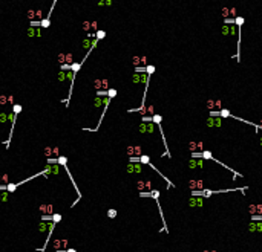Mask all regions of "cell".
<instances>
[{
	"label": "cell",
	"instance_id": "obj_4",
	"mask_svg": "<svg viewBox=\"0 0 262 252\" xmlns=\"http://www.w3.org/2000/svg\"><path fill=\"white\" fill-rule=\"evenodd\" d=\"M205 125H207V127H221V125H222V119H221V118L210 116V118L205 121Z\"/></svg>",
	"mask_w": 262,
	"mask_h": 252
},
{
	"label": "cell",
	"instance_id": "obj_14",
	"mask_svg": "<svg viewBox=\"0 0 262 252\" xmlns=\"http://www.w3.org/2000/svg\"><path fill=\"white\" fill-rule=\"evenodd\" d=\"M57 164H58V165H63V167H65V165L68 164V159H66L65 156H60V158H57Z\"/></svg>",
	"mask_w": 262,
	"mask_h": 252
},
{
	"label": "cell",
	"instance_id": "obj_23",
	"mask_svg": "<svg viewBox=\"0 0 262 252\" xmlns=\"http://www.w3.org/2000/svg\"><path fill=\"white\" fill-rule=\"evenodd\" d=\"M65 79H66V72H65V71H61L60 73H58V81H61V83H63Z\"/></svg>",
	"mask_w": 262,
	"mask_h": 252
},
{
	"label": "cell",
	"instance_id": "obj_3",
	"mask_svg": "<svg viewBox=\"0 0 262 252\" xmlns=\"http://www.w3.org/2000/svg\"><path fill=\"white\" fill-rule=\"evenodd\" d=\"M189 206H190V208H201V206H202L201 196H192L190 199H189Z\"/></svg>",
	"mask_w": 262,
	"mask_h": 252
},
{
	"label": "cell",
	"instance_id": "obj_33",
	"mask_svg": "<svg viewBox=\"0 0 262 252\" xmlns=\"http://www.w3.org/2000/svg\"><path fill=\"white\" fill-rule=\"evenodd\" d=\"M66 252H77V251H75V249H68Z\"/></svg>",
	"mask_w": 262,
	"mask_h": 252
},
{
	"label": "cell",
	"instance_id": "obj_27",
	"mask_svg": "<svg viewBox=\"0 0 262 252\" xmlns=\"http://www.w3.org/2000/svg\"><path fill=\"white\" fill-rule=\"evenodd\" d=\"M224 23H225V25H233L234 18H224Z\"/></svg>",
	"mask_w": 262,
	"mask_h": 252
},
{
	"label": "cell",
	"instance_id": "obj_20",
	"mask_svg": "<svg viewBox=\"0 0 262 252\" xmlns=\"http://www.w3.org/2000/svg\"><path fill=\"white\" fill-rule=\"evenodd\" d=\"M108 217H109V218H115V217H117V210L110 208V210L108 211Z\"/></svg>",
	"mask_w": 262,
	"mask_h": 252
},
{
	"label": "cell",
	"instance_id": "obj_30",
	"mask_svg": "<svg viewBox=\"0 0 262 252\" xmlns=\"http://www.w3.org/2000/svg\"><path fill=\"white\" fill-rule=\"evenodd\" d=\"M54 246H55V248L58 249V248H60V246H63V244H61V242H60V240H55V242H54Z\"/></svg>",
	"mask_w": 262,
	"mask_h": 252
},
{
	"label": "cell",
	"instance_id": "obj_34",
	"mask_svg": "<svg viewBox=\"0 0 262 252\" xmlns=\"http://www.w3.org/2000/svg\"><path fill=\"white\" fill-rule=\"evenodd\" d=\"M259 144H261V147H262V138L259 139Z\"/></svg>",
	"mask_w": 262,
	"mask_h": 252
},
{
	"label": "cell",
	"instance_id": "obj_5",
	"mask_svg": "<svg viewBox=\"0 0 262 252\" xmlns=\"http://www.w3.org/2000/svg\"><path fill=\"white\" fill-rule=\"evenodd\" d=\"M248 231L250 232H262V222L254 220V222L248 223Z\"/></svg>",
	"mask_w": 262,
	"mask_h": 252
},
{
	"label": "cell",
	"instance_id": "obj_18",
	"mask_svg": "<svg viewBox=\"0 0 262 252\" xmlns=\"http://www.w3.org/2000/svg\"><path fill=\"white\" fill-rule=\"evenodd\" d=\"M115 95H117L115 89H108V90H106V96H109V98H114Z\"/></svg>",
	"mask_w": 262,
	"mask_h": 252
},
{
	"label": "cell",
	"instance_id": "obj_12",
	"mask_svg": "<svg viewBox=\"0 0 262 252\" xmlns=\"http://www.w3.org/2000/svg\"><path fill=\"white\" fill-rule=\"evenodd\" d=\"M104 37H106V31H97V34H95V38H97L98 41L103 40Z\"/></svg>",
	"mask_w": 262,
	"mask_h": 252
},
{
	"label": "cell",
	"instance_id": "obj_31",
	"mask_svg": "<svg viewBox=\"0 0 262 252\" xmlns=\"http://www.w3.org/2000/svg\"><path fill=\"white\" fill-rule=\"evenodd\" d=\"M127 153H129V156H133V147H127Z\"/></svg>",
	"mask_w": 262,
	"mask_h": 252
},
{
	"label": "cell",
	"instance_id": "obj_11",
	"mask_svg": "<svg viewBox=\"0 0 262 252\" xmlns=\"http://www.w3.org/2000/svg\"><path fill=\"white\" fill-rule=\"evenodd\" d=\"M221 34H222V37L230 35V25H225V23L222 25V28H221Z\"/></svg>",
	"mask_w": 262,
	"mask_h": 252
},
{
	"label": "cell",
	"instance_id": "obj_29",
	"mask_svg": "<svg viewBox=\"0 0 262 252\" xmlns=\"http://www.w3.org/2000/svg\"><path fill=\"white\" fill-rule=\"evenodd\" d=\"M8 200V192H2V202H6Z\"/></svg>",
	"mask_w": 262,
	"mask_h": 252
},
{
	"label": "cell",
	"instance_id": "obj_13",
	"mask_svg": "<svg viewBox=\"0 0 262 252\" xmlns=\"http://www.w3.org/2000/svg\"><path fill=\"white\" fill-rule=\"evenodd\" d=\"M112 0H98V6H110Z\"/></svg>",
	"mask_w": 262,
	"mask_h": 252
},
{
	"label": "cell",
	"instance_id": "obj_2",
	"mask_svg": "<svg viewBox=\"0 0 262 252\" xmlns=\"http://www.w3.org/2000/svg\"><path fill=\"white\" fill-rule=\"evenodd\" d=\"M55 3H57V0H54L52 2V5H51V8H49V12L46 14V17L43 18V20H40V28H49L51 26V14H52V11H54V8H55Z\"/></svg>",
	"mask_w": 262,
	"mask_h": 252
},
{
	"label": "cell",
	"instance_id": "obj_1",
	"mask_svg": "<svg viewBox=\"0 0 262 252\" xmlns=\"http://www.w3.org/2000/svg\"><path fill=\"white\" fill-rule=\"evenodd\" d=\"M22 112V105L20 104H14L12 105V112L9 113V121H11V130H9V138H8V141L5 142V145H6V148H8V145H9V142H11V139H12V133H14V127H15V119H17V115Z\"/></svg>",
	"mask_w": 262,
	"mask_h": 252
},
{
	"label": "cell",
	"instance_id": "obj_26",
	"mask_svg": "<svg viewBox=\"0 0 262 252\" xmlns=\"http://www.w3.org/2000/svg\"><path fill=\"white\" fill-rule=\"evenodd\" d=\"M230 15H232V18H234L238 15V12H236V8H230Z\"/></svg>",
	"mask_w": 262,
	"mask_h": 252
},
{
	"label": "cell",
	"instance_id": "obj_8",
	"mask_svg": "<svg viewBox=\"0 0 262 252\" xmlns=\"http://www.w3.org/2000/svg\"><path fill=\"white\" fill-rule=\"evenodd\" d=\"M248 212L251 214V216H261L262 214V205H250Z\"/></svg>",
	"mask_w": 262,
	"mask_h": 252
},
{
	"label": "cell",
	"instance_id": "obj_28",
	"mask_svg": "<svg viewBox=\"0 0 262 252\" xmlns=\"http://www.w3.org/2000/svg\"><path fill=\"white\" fill-rule=\"evenodd\" d=\"M146 190H147V191H152V182H149V180L146 182Z\"/></svg>",
	"mask_w": 262,
	"mask_h": 252
},
{
	"label": "cell",
	"instance_id": "obj_22",
	"mask_svg": "<svg viewBox=\"0 0 262 252\" xmlns=\"http://www.w3.org/2000/svg\"><path fill=\"white\" fill-rule=\"evenodd\" d=\"M60 220H61V214H52V222L58 223Z\"/></svg>",
	"mask_w": 262,
	"mask_h": 252
},
{
	"label": "cell",
	"instance_id": "obj_24",
	"mask_svg": "<svg viewBox=\"0 0 262 252\" xmlns=\"http://www.w3.org/2000/svg\"><path fill=\"white\" fill-rule=\"evenodd\" d=\"M228 15H230V8H222V17L228 18Z\"/></svg>",
	"mask_w": 262,
	"mask_h": 252
},
{
	"label": "cell",
	"instance_id": "obj_36",
	"mask_svg": "<svg viewBox=\"0 0 262 252\" xmlns=\"http://www.w3.org/2000/svg\"><path fill=\"white\" fill-rule=\"evenodd\" d=\"M0 202H2V194H0Z\"/></svg>",
	"mask_w": 262,
	"mask_h": 252
},
{
	"label": "cell",
	"instance_id": "obj_10",
	"mask_svg": "<svg viewBox=\"0 0 262 252\" xmlns=\"http://www.w3.org/2000/svg\"><path fill=\"white\" fill-rule=\"evenodd\" d=\"M81 66H83L81 63H72L71 66H69V71H72L74 73H77V72L80 71V67H81Z\"/></svg>",
	"mask_w": 262,
	"mask_h": 252
},
{
	"label": "cell",
	"instance_id": "obj_32",
	"mask_svg": "<svg viewBox=\"0 0 262 252\" xmlns=\"http://www.w3.org/2000/svg\"><path fill=\"white\" fill-rule=\"evenodd\" d=\"M0 103H2V104L6 103V96H0Z\"/></svg>",
	"mask_w": 262,
	"mask_h": 252
},
{
	"label": "cell",
	"instance_id": "obj_6",
	"mask_svg": "<svg viewBox=\"0 0 262 252\" xmlns=\"http://www.w3.org/2000/svg\"><path fill=\"white\" fill-rule=\"evenodd\" d=\"M189 150H190L192 153H195L196 150H199V151H202V150H204V145H202V142H201V141H198V142L192 141V142L189 144Z\"/></svg>",
	"mask_w": 262,
	"mask_h": 252
},
{
	"label": "cell",
	"instance_id": "obj_35",
	"mask_svg": "<svg viewBox=\"0 0 262 252\" xmlns=\"http://www.w3.org/2000/svg\"><path fill=\"white\" fill-rule=\"evenodd\" d=\"M204 252H216V251H204Z\"/></svg>",
	"mask_w": 262,
	"mask_h": 252
},
{
	"label": "cell",
	"instance_id": "obj_7",
	"mask_svg": "<svg viewBox=\"0 0 262 252\" xmlns=\"http://www.w3.org/2000/svg\"><path fill=\"white\" fill-rule=\"evenodd\" d=\"M189 188H190L192 191L202 190V188H204V184H202V180H190V182H189Z\"/></svg>",
	"mask_w": 262,
	"mask_h": 252
},
{
	"label": "cell",
	"instance_id": "obj_16",
	"mask_svg": "<svg viewBox=\"0 0 262 252\" xmlns=\"http://www.w3.org/2000/svg\"><path fill=\"white\" fill-rule=\"evenodd\" d=\"M207 107H208L210 110H215V107H216V101H215V99H208V101H207Z\"/></svg>",
	"mask_w": 262,
	"mask_h": 252
},
{
	"label": "cell",
	"instance_id": "obj_17",
	"mask_svg": "<svg viewBox=\"0 0 262 252\" xmlns=\"http://www.w3.org/2000/svg\"><path fill=\"white\" fill-rule=\"evenodd\" d=\"M15 190H17V185H15V184H8L6 185V191L8 192H14Z\"/></svg>",
	"mask_w": 262,
	"mask_h": 252
},
{
	"label": "cell",
	"instance_id": "obj_25",
	"mask_svg": "<svg viewBox=\"0 0 262 252\" xmlns=\"http://www.w3.org/2000/svg\"><path fill=\"white\" fill-rule=\"evenodd\" d=\"M133 154L135 156H141V147H138V145L133 147Z\"/></svg>",
	"mask_w": 262,
	"mask_h": 252
},
{
	"label": "cell",
	"instance_id": "obj_9",
	"mask_svg": "<svg viewBox=\"0 0 262 252\" xmlns=\"http://www.w3.org/2000/svg\"><path fill=\"white\" fill-rule=\"evenodd\" d=\"M189 167L190 168H198V167H202V159H199V158H192L190 160H189Z\"/></svg>",
	"mask_w": 262,
	"mask_h": 252
},
{
	"label": "cell",
	"instance_id": "obj_21",
	"mask_svg": "<svg viewBox=\"0 0 262 252\" xmlns=\"http://www.w3.org/2000/svg\"><path fill=\"white\" fill-rule=\"evenodd\" d=\"M137 188H138V191H143L144 188H146V182H137Z\"/></svg>",
	"mask_w": 262,
	"mask_h": 252
},
{
	"label": "cell",
	"instance_id": "obj_15",
	"mask_svg": "<svg viewBox=\"0 0 262 252\" xmlns=\"http://www.w3.org/2000/svg\"><path fill=\"white\" fill-rule=\"evenodd\" d=\"M138 130H140L141 133H147V122L143 121L141 124H140V127H138Z\"/></svg>",
	"mask_w": 262,
	"mask_h": 252
},
{
	"label": "cell",
	"instance_id": "obj_19",
	"mask_svg": "<svg viewBox=\"0 0 262 252\" xmlns=\"http://www.w3.org/2000/svg\"><path fill=\"white\" fill-rule=\"evenodd\" d=\"M144 72L149 73V75H152L155 72V66H152V64H150V66H146V67H144Z\"/></svg>",
	"mask_w": 262,
	"mask_h": 252
}]
</instances>
